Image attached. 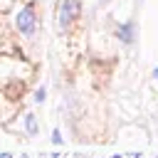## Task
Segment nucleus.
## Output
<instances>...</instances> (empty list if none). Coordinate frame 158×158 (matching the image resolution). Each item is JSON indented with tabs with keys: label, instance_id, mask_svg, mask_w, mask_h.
I'll return each instance as SVG.
<instances>
[{
	"label": "nucleus",
	"instance_id": "nucleus-1",
	"mask_svg": "<svg viewBox=\"0 0 158 158\" xmlns=\"http://www.w3.org/2000/svg\"><path fill=\"white\" fill-rule=\"evenodd\" d=\"M15 25H17L20 35H25V37H32V35H35L37 17H35V10H32V5H25V7L17 12V17H15Z\"/></svg>",
	"mask_w": 158,
	"mask_h": 158
},
{
	"label": "nucleus",
	"instance_id": "nucleus-2",
	"mask_svg": "<svg viewBox=\"0 0 158 158\" xmlns=\"http://www.w3.org/2000/svg\"><path fill=\"white\" fill-rule=\"evenodd\" d=\"M79 12H81L79 0H64V2L59 5V27L67 30V27L79 17Z\"/></svg>",
	"mask_w": 158,
	"mask_h": 158
},
{
	"label": "nucleus",
	"instance_id": "nucleus-3",
	"mask_svg": "<svg viewBox=\"0 0 158 158\" xmlns=\"http://www.w3.org/2000/svg\"><path fill=\"white\" fill-rule=\"evenodd\" d=\"M116 35H118V40H121L123 44H131V42L136 40V25H133V22H123V25L116 30Z\"/></svg>",
	"mask_w": 158,
	"mask_h": 158
},
{
	"label": "nucleus",
	"instance_id": "nucleus-4",
	"mask_svg": "<svg viewBox=\"0 0 158 158\" xmlns=\"http://www.w3.org/2000/svg\"><path fill=\"white\" fill-rule=\"evenodd\" d=\"M25 128H27V133H30V136H35V133L40 131V126H37V118H35L32 114H27V116H25Z\"/></svg>",
	"mask_w": 158,
	"mask_h": 158
},
{
	"label": "nucleus",
	"instance_id": "nucleus-5",
	"mask_svg": "<svg viewBox=\"0 0 158 158\" xmlns=\"http://www.w3.org/2000/svg\"><path fill=\"white\" fill-rule=\"evenodd\" d=\"M35 101H37V104L44 101V89H37V91H35Z\"/></svg>",
	"mask_w": 158,
	"mask_h": 158
},
{
	"label": "nucleus",
	"instance_id": "nucleus-6",
	"mask_svg": "<svg viewBox=\"0 0 158 158\" xmlns=\"http://www.w3.org/2000/svg\"><path fill=\"white\" fill-rule=\"evenodd\" d=\"M52 141H54V143H59V141H62V133H59V131H57V128H54V131H52Z\"/></svg>",
	"mask_w": 158,
	"mask_h": 158
},
{
	"label": "nucleus",
	"instance_id": "nucleus-7",
	"mask_svg": "<svg viewBox=\"0 0 158 158\" xmlns=\"http://www.w3.org/2000/svg\"><path fill=\"white\" fill-rule=\"evenodd\" d=\"M0 158H15L12 153H0Z\"/></svg>",
	"mask_w": 158,
	"mask_h": 158
},
{
	"label": "nucleus",
	"instance_id": "nucleus-8",
	"mask_svg": "<svg viewBox=\"0 0 158 158\" xmlns=\"http://www.w3.org/2000/svg\"><path fill=\"white\" fill-rule=\"evenodd\" d=\"M153 77H156V81H158V67H156V69H153Z\"/></svg>",
	"mask_w": 158,
	"mask_h": 158
},
{
	"label": "nucleus",
	"instance_id": "nucleus-9",
	"mask_svg": "<svg viewBox=\"0 0 158 158\" xmlns=\"http://www.w3.org/2000/svg\"><path fill=\"white\" fill-rule=\"evenodd\" d=\"M99 2H109V0H99Z\"/></svg>",
	"mask_w": 158,
	"mask_h": 158
},
{
	"label": "nucleus",
	"instance_id": "nucleus-10",
	"mask_svg": "<svg viewBox=\"0 0 158 158\" xmlns=\"http://www.w3.org/2000/svg\"><path fill=\"white\" fill-rule=\"evenodd\" d=\"M111 158H118V156H111Z\"/></svg>",
	"mask_w": 158,
	"mask_h": 158
}]
</instances>
